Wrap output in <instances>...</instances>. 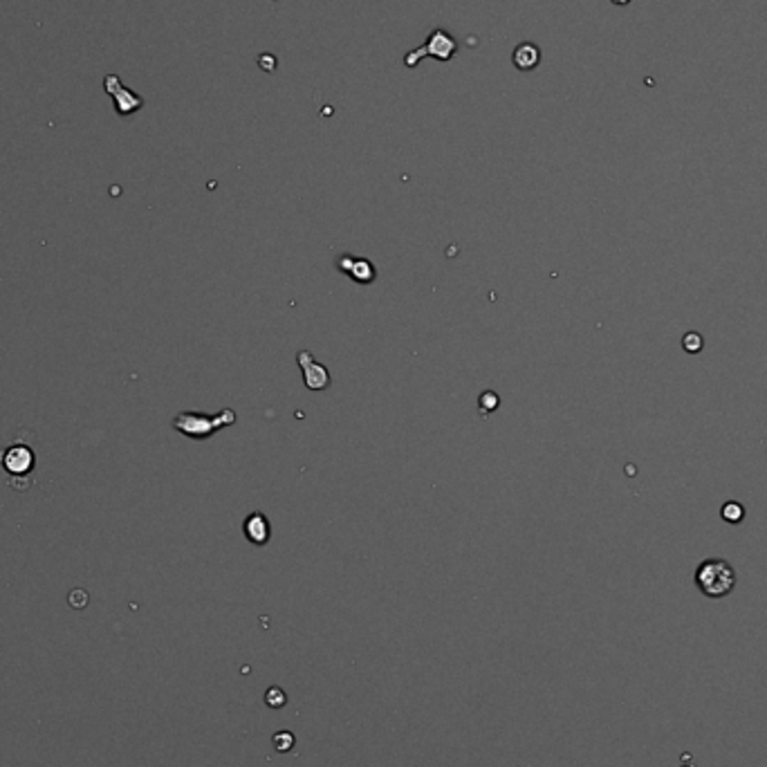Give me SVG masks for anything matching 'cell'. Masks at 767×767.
Instances as JSON below:
<instances>
[{"instance_id": "15", "label": "cell", "mask_w": 767, "mask_h": 767, "mask_svg": "<svg viewBox=\"0 0 767 767\" xmlns=\"http://www.w3.org/2000/svg\"><path fill=\"white\" fill-rule=\"evenodd\" d=\"M680 767H696V763H694V756H691V752H685V754H682V761H680Z\"/></svg>"}, {"instance_id": "9", "label": "cell", "mask_w": 767, "mask_h": 767, "mask_svg": "<svg viewBox=\"0 0 767 767\" xmlns=\"http://www.w3.org/2000/svg\"><path fill=\"white\" fill-rule=\"evenodd\" d=\"M512 61H514V65L521 72H529V70H534L541 63V50L534 43H521V46H516Z\"/></svg>"}, {"instance_id": "11", "label": "cell", "mask_w": 767, "mask_h": 767, "mask_svg": "<svg viewBox=\"0 0 767 767\" xmlns=\"http://www.w3.org/2000/svg\"><path fill=\"white\" fill-rule=\"evenodd\" d=\"M271 745H274V749L279 754H290L296 745V736L288 729L276 731V734L271 736Z\"/></svg>"}, {"instance_id": "2", "label": "cell", "mask_w": 767, "mask_h": 767, "mask_svg": "<svg viewBox=\"0 0 767 767\" xmlns=\"http://www.w3.org/2000/svg\"><path fill=\"white\" fill-rule=\"evenodd\" d=\"M236 424V411L234 409H222L221 413L209 415V413H196V411H182V413L175 415L173 429L179 431L182 436L191 438V440H207L213 433L221 431V429L231 427Z\"/></svg>"}, {"instance_id": "14", "label": "cell", "mask_w": 767, "mask_h": 767, "mask_svg": "<svg viewBox=\"0 0 767 767\" xmlns=\"http://www.w3.org/2000/svg\"><path fill=\"white\" fill-rule=\"evenodd\" d=\"M88 604V595L83 593V590H74L72 595H70V606L72 608H83Z\"/></svg>"}, {"instance_id": "6", "label": "cell", "mask_w": 767, "mask_h": 767, "mask_svg": "<svg viewBox=\"0 0 767 767\" xmlns=\"http://www.w3.org/2000/svg\"><path fill=\"white\" fill-rule=\"evenodd\" d=\"M296 359H299V366L305 375V387L313 388V391H323V388L330 387V375H328L326 366H321L308 350H301Z\"/></svg>"}, {"instance_id": "5", "label": "cell", "mask_w": 767, "mask_h": 767, "mask_svg": "<svg viewBox=\"0 0 767 767\" xmlns=\"http://www.w3.org/2000/svg\"><path fill=\"white\" fill-rule=\"evenodd\" d=\"M104 88H106V92L113 97V102H115V111L120 113V115H133V113H138L139 108L144 106V99L139 97V95H135V92H130L126 86H121L117 74H108V77L104 79Z\"/></svg>"}, {"instance_id": "10", "label": "cell", "mask_w": 767, "mask_h": 767, "mask_svg": "<svg viewBox=\"0 0 767 767\" xmlns=\"http://www.w3.org/2000/svg\"><path fill=\"white\" fill-rule=\"evenodd\" d=\"M721 516H722V521H725V523H729V525H738L740 521L745 519V507H743V503H738V501H727L725 505L721 507Z\"/></svg>"}, {"instance_id": "1", "label": "cell", "mask_w": 767, "mask_h": 767, "mask_svg": "<svg viewBox=\"0 0 767 767\" xmlns=\"http://www.w3.org/2000/svg\"><path fill=\"white\" fill-rule=\"evenodd\" d=\"M696 586L709 599H722L736 588V570L725 559H704L696 568Z\"/></svg>"}, {"instance_id": "13", "label": "cell", "mask_w": 767, "mask_h": 767, "mask_svg": "<svg viewBox=\"0 0 767 767\" xmlns=\"http://www.w3.org/2000/svg\"><path fill=\"white\" fill-rule=\"evenodd\" d=\"M682 348L689 354H698L700 350L704 348L703 335H698V332H687V335L682 337Z\"/></svg>"}, {"instance_id": "12", "label": "cell", "mask_w": 767, "mask_h": 767, "mask_svg": "<svg viewBox=\"0 0 767 767\" xmlns=\"http://www.w3.org/2000/svg\"><path fill=\"white\" fill-rule=\"evenodd\" d=\"M263 698H265V704L270 709H283L285 704H288V694H285L283 689H280V687H270V689L265 691V696H263Z\"/></svg>"}, {"instance_id": "7", "label": "cell", "mask_w": 767, "mask_h": 767, "mask_svg": "<svg viewBox=\"0 0 767 767\" xmlns=\"http://www.w3.org/2000/svg\"><path fill=\"white\" fill-rule=\"evenodd\" d=\"M337 265H339V270L344 271V274H348L350 279L354 280V283L368 285V283H372V280H375V276H377L375 265L362 256H341Z\"/></svg>"}, {"instance_id": "16", "label": "cell", "mask_w": 767, "mask_h": 767, "mask_svg": "<svg viewBox=\"0 0 767 767\" xmlns=\"http://www.w3.org/2000/svg\"><path fill=\"white\" fill-rule=\"evenodd\" d=\"M611 3H615V5H629L630 0H611Z\"/></svg>"}, {"instance_id": "4", "label": "cell", "mask_w": 767, "mask_h": 767, "mask_svg": "<svg viewBox=\"0 0 767 767\" xmlns=\"http://www.w3.org/2000/svg\"><path fill=\"white\" fill-rule=\"evenodd\" d=\"M0 464H3V469H5L10 476L23 478V476H29V471L34 469V464H37V455H34L32 446L29 445L16 442V445H10L0 451Z\"/></svg>"}, {"instance_id": "3", "label": "cell", "mask_w": 767, "mask_h": 767, "mask_svg": "<svg viewBox=\"0 0 767 767\" xmlns=\"http://www.w3.org/2000/svg\"><path fill=\"white\" fill-rule=\"evenodd\" d=\"M458 52V43L445 29H433L429 41L424 46H420L418 50L409 52L404 56L406 68H415L422 59H438V61H449L454 59V54Z\"/></svg>"}, {"instance_id": "8", "label": "cell", "mask_w": 767, "mask_h": 767, "mask_svg": "<svg viewBox=\"0 0 767 767\" xmlns=\"http://www.w3.org/2000/svg\"><path fill=\"white\" fill-rule=\"evenodd\" d=\"M243 532H245V537H247L249 543H254V546L261 547V546H265L267 541H270L271 525H270V521H267L265 514H261V512H254V514H249L247 519H245Z\"/></svg>"}]
</instances>
